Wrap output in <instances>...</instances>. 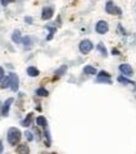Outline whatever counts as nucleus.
Returning a JSON list of instances; mask_svg holds the SVG:
<instances>
[{"label":"nucleus","mask_w":136,"mask_h":154,"mask_svg":"<svg viewBox=\"0 0 136 154\" xmlns=\"http://www.w3.org/2000/svg\"><path fill=\"white\" fill-rule=\"evenodd\" d=\"M20 139H21V132L15 127H11L9 128L8 130V142L10 145H18L20 143Z\"/></svg>","instance_id":"obj_1"},{"label":"nucleus","mask_w":136,"mask_h":154,"mask_svg":"<svg viewBox=\"0 0 136 154\" xmlns=\"http://www.w3.org/2000/svg\"><path fill=\"white\" fill-rule=\"evenodd\" d=\"M92 49H94V44H92V41L89 39H84L80 41V44H79V50L81 51V54H89Z\"/></svg>","instance_id":"obj_2"},{"label":"nucleus","mask_w":136,"mask_h":154,"mask_svg":"<svg viewBox=\"0 0 136 154\" xmlns=\"http://www.w3.org/2000/svg\"><path fill=\"white\" fill-rule=\"evenodd\" d=\"M8 80H9V88H10L13 92H18V89H19V77L16 74L10 73L8 77Z\"/></svg>","instance_id":"obj_3"},{"label":"nucleus","mask_w":136,"mask_h":154,"mask_svg":"<svg viewBox=\"0 0 136 154\" xmlns=\"http://www.w3.org/2000/svg\"><path fill=\"white\" fill-rule=\"evenodd\" d=\"M95 30H96L97 34H101V35L106 34V33L109 31V24H107V21H105V20L97 21L96 25H95Z\"/></svg>","instance_id":"obj_4"},{"label":"nucleus","mask_w":136,"mask_h":154,"mask_svg":"<svg viewBox=\"0 0 136 154\" xmlns=\"http://www.w3.org/2000/svg\"><path fill=\"white\" fill-rule=\"evenodd\" d=\"M119 70L124 74V75L126 77H131V75H134V69L132 67H131L130 64L128 63H125V64H121L120 67H119Z\"/></svg>","instance_id":"obj_5"},{"label":"nucleus","mask_w":136,"mask_h":154,"mask_svg":"<svg viewBox=\"0 0 136 154\" xmlns=\"http://www.w3.org/2000/svg\"><path fill=\"white\" fill-rule=\"evenodd\" d=\"M110 74L105 72V70H101L99 74H97V79L96 80L99 83H106V84H111V79H110Z\"/></svg>","instance_id":"obj_6"},{"label":"nucleus","mask_w":136,"mask_h":154,"mask_svg":"<svg viewBox=\"0 0 136 154\" xmlns=\"http://www.w3.org/2000/svg\"><path fill=\"white\" fill-rule=\"evenodd\" d=\"M53 15H54V9L51 6H45L43 11H41V19L43 20H49L53 18Z\"/></svg>","instance_id":"obj_7"},{"label":"nucleus","mask_w":136,"mask_h":154,"mask_svg":"<svg viewBox=\"0 0 136 154\" xmlns=\"http://www.w3.org/2000/svg\"><path fill=\"white\" fill-rule=\"evenodd\" d=\"M13 101H14L13 98H9V99H6L5 103L3 104V106H1V114H3L4 116H8V114H9V109H10V106H11V104H13Z\"/></svg>","instance_id":"obj_8"},{"label":"nucleus","mask_w":136,"mask_h":154,"mask_svg":"<svg viewBox=\"0 0 136 154\" xmlns=\"http://www.w3.org/2000/svg\"><path fill=\"white\" fill-rule=\"evenodd\" d=\"M105 11L107 14H110V15H114L115 11H116V6H115V4L112 0H109L106 4H105Z\"/></svg>","instance_id":"obj_9"},{"label":"nucleus","mask_w":136,"mask_h":154,"mask_svg":"<svg viewBox=\"0 0 136 154\" xmlns=\"http://www.w3.org/2000/svg\"><path fill=\"white\" fill-rule=\"evenodd\" d=\"M16 153L18 154H30V148L27 144H19L16 147Z\"/></svg>","instance_id":"obj_10"},{"label":"nucleus","mask_w":136,"mask_h":154,"mask_svg":"<svg viewBox=\"0 0 136 154\" xmlns=\"http://www.w3.org/2000/svg\"><path fill=\"white\" fill-rule=\"evenodd\" d=\"M36 124L39 125V127H41V128H44V129H46L48 128V120H46V118L44 115H39L36 118Z\"/></svg>","instance_id":"obj_11"},{"label":"nucleus","mask_w":136,"mask_h":154,"mask_svg":"<svg viewBox=\"0 0 136 154\" xmlns=\"http://www.w3.org/2000/svg\"><path fill=\"white\" fill-rule=\"evenodd\" d=\"M26 73H27V75L31 77V78H36V77H39V74H40L39 69L35 68V67H29L26 69Z\"/></svg>","instance_id":"obj_12"},{"label":"nucleus","mask_w":136,"mask_h":154,"mask_svg":"<svg viewBox=\"0 0 136 154\" xmlns=\"http://www.w3.org/2000/svg\"><path fill=\"white\" fill-rule=\"evenodd\" d=\"M11 40L15 44H20L21 43V33H20V30H18V29L14 30L13 35H11Z\"/></svg>","instance_id":"obj_13"},{"label":"nucleus","mask_w":136,"mask_h":154,"mask_svg":"<svg viewBox=\"0 0 136 154\" xmlns=\"http://www.w3.org/2000/svg\"><path fill=\"white\" fill-rule=\"evenodd\" d=\"M21 43H23V45H24V48L27 50L32 46V39L30 38V36H24V38H21Z\"/></svg>","instance_id":"obj_14"},{"label":"nucleus","mask_w":136,"mask_h":154,"mask_svg":"<svg viewBox=\"0 0 136 154\" xmlns=\"http://www.w3.org/2000/svg\"><path fill=\"white\" fill-rule=\"evenodd\" d=\"M84 73L87 75H95V74H97V70L91 65H86V67H84Z\"/></svg>","instance_id":"obj_15"},{"label":"nucleus","mask_w":136,"mask_h":154,"mask_svg":"<svg viewBox=\"0 0 136 154\" xmlns=\"http://www.w3.org/2000/svg\"><path fill=\"white\" fill-rule=\"evenodd\" d=\"M32 116H34V115H32V113H29V114L26 115V118L21 122L23 127H30L31 123H32Z\"/></svg>","instance_id":"obj_16"},{"label":"nucleus","mask_w":136,"mask_h":154,"mask_svg":"<svg viewBox=\"0 0 136 154\" xmlns=\"http://www.w3.org/2000/svg\"><path fill=\"white\" fill-rule=\"evenodd\" d=\"M66 70H68V67H66V65H61V67H60L58 70L55 72V78H54V79H58L59 77L64 75V74L66 73Z\"/></svg>","instance_id":"obj_17"},{"label":"nucleus","mask_w":136,"mask_h":154,"mask_svg":"<svg viewBox=\"0 0 136 154\" xmlns=\"http://www.w3.org/2000/svg\"><path fill=\"white\" fill-rule=\"evenodd\" d=\"M35 93H36V95H37V97H48V95H49V92L46 90L45 88H43V87L39 88V89H36Z\"/></svg>","instance_id":"obj_18"},{"label":"nucleus","mask_w":136,"mask_h":154,"mask_svg":"<svg viewBox=\"0 0 136 154\" xmlns=\"http://www.w3.org/2000/svg\"><path fill=\"white\" fill-rule=\"evenodd\" d=\"M96 49L100 51L102 57H106V55H107V50H106V48L104 46V44H102V43H99V44H97V45H96Z\"/></svg>","instance_id":"obj_19"},{"label":"nucleus","mask_w":136,"mask_h":154,"mask_svg":"<svg viewBox=\"0 0 136 154\" xmlns=\"http://www.w3.org/2000/svg\"><path fill=\"white\" fill-rule=\"evenodd\" d=\"M44 137H45V145H46V147H50V145H51V137H50L49 130H46V129H45V132H44Z\"/></svg>","instance_id":"obj_20"},{"label":"nucleus","mask_w":136,"mask_h":154,"mask_svg":"<svg viewBox=\"0 0 136 154\" xmlns=\"http://www.w3.org/2000/svg\"><path fill=\"white\" fill-rule=\"evenodd\" d=\"M46 29H49V31H50L46 39H48V40H51V39H53V36H54V34H55V31H56V28H55V26L51 28L50 25H48V26H46Z\"/></svg>","instance_id":"obj_21"},{"label":"nucleus","mask_w":136,"mask_h":154,"mask_svg":"<svg viewBox=\"0 0 136 154\" xmlns=\"http://www.w3.org/2000/svg\"><path fill=\"white\" fill-rule=\"evenodd\" d=\"M118 80H119L120 83H123V84H135L134 82H131L130 79H128V78H125L124 75H121V77H119V78H118Z\"/></svg>","instance_id":"obj_22"},{"label":"nucleus","mask_w":136,"mask_h":154,"mask_svg":"<svg viewBox=\"0 0 136 154\" xmlns=\"http://www.w3.org/2000/svg\"><path fill=\"white\" fill-rule=\"evenodd\" d=\"M24 134H25V138L27 139V142H32V141H34V135H32V133H31V132H29V130H26V132H25Z\"/></svg>","instance_id":"obj_23"},{"label":"nucleus","mask_w":136,"mask_h":154,"mask_svg":"<svg viewBox=\"0 0 136 154\" xmlns=\"http://www.w3.org/2000/svg\"><path fill=\"white\" fill-rule=\"evenodd\" d=\"M0 88H9V80H8V78H5V79H3L1 82H0Z\"/></svg>","instance_id":"obj_24"},{"label":"nucleus","mask_w":136,"mask_h":154,"mask_svg":"<svg viewBox=\"0 0 136 154\" xmlns=\"http://www.w3.org/2000/svg\"><path fill=\"white\" fill-rule=\"evenodd\" d=\"M11 3H15V0H0V4H1L3 6H8L9 4Z\"/></svg>","instance_id":"obj_25"},{"label":"nucleus","mask_w":136,"mask_h":154,"mask_svg":"<svg viewBox=\"0 0 136 154\" xmlns=\"http://www.w3.org/2000/svg\"><path fill=\"white\" fill-rule=\"evenodd\" d=\"M4 77H5V73H4V69L0 67V82H1L3 79H4Z\"/></svg>","instance_id":"obj_26"},{"label":"nucleus","mask_w":136,"mask_h":154,"mask_svg":"<svg viewBox=\"0 0 136 154\" xmlns=\"http://www.w3.org/2000/svg\"><path fill=\"white\" fill-rule=\"evenodd\" d=\"M25 21L27 23V24H31V23H32V18H30V16H25Z\"/></svg>","instance_id":"obj_27"},{"label":"nucleus","mask_w":136,"mask_h":154,"mask_svg":"<svg viewBox=\"0 0 136 154\" xmlns=\"http://www.w3.org/2000/svg\"><path fill=\"white\" fill-rule=\"evenodd\" d=\"M112 54H114V55H120V51L114 48V49H112Z\"/></svg>","instance_id":"obj_28"},{"label":"nucleus","mask_w":136,"mask_h":154,"mask_svg":"<svg viewBox=\"0 0 136 154\" xmlns=\"http://www.w3.org/2000/svg\"><path fill=\"white\" fill-rule=\"evenodd\" d=\"M119 30H121V33H123V35H126V30H124V28L119 25Z\"/></svg>","instance_id":"obj_29"},{"label":"nucleus","mask_w":136,"mask_h":154,"mask_svg":"<svg viewBox=\"0 0 136 154\" xmlns=\"http://www.w3.org/2000/svg\"><path fill=\"white\" fill-rule=\"evenodd\" d=\"M4 152V145H3V142L0 141V154H1Z\"/></svg>","instance_id":"obj_30"},{"label":"nucleus","mask_w":136,"mask_h":154,"mask_svg":"<svg viewBox=\"0 0 136 154\" xmlns=\"http://www.w3.org/2000/svg\"><path fill=\"white\" fill-rule=\"evenodd\" d=\"M1 106H3V103L0 101V113H1Z\"/></svg>","instance_id":"obj_31"},{"label":"nucleus","mask_w":136,"mask_h":154,"mask_svg":"<svg viewBox=\"0 0 136 154\" xmlns=\"http://www.w3.org/2000/svg\"><path fill=\"white\" fill-rule=\"evenodd\" d=\"M53 154H56V153H53Z\"/></svg>","instance_id":"obj_32"}]
</instances>
